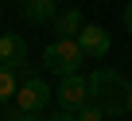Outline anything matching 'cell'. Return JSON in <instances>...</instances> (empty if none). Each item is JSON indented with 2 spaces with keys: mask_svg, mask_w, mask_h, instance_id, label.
<instances>
[{
  "mask_svg": "<svg viewBox=\"0 0 132 121\" xmlns=\"http://www.w3.org/2000/svg\"><path fill=\"white\" fill-rule=\"evenodd\" d=\"M86 82H89V102H93L105 117H120V113H124V94H128V82H124L117 70L97 67Z\"/></svg>",
  "mask_w": 132,
  "mask_h": 121,
  "instance_id": "cell-1",
  "label": "cell"
},
{
  "mask_svg": "<svg viewBox=\"0 0 132 121\" xmlns=\"http://www.w3.org/2000/svg\"><path fill=\"white\" fill-rule=\"evenodd\" d=\"M82 63H86V55H82L78 39H54V43H47V47H43V67H47L51 74H58V78L78 74V67H82Z\"/></svg>",
  "mask_w": 132,
  "mask_h": 121,
  "instance_id": "cell-2",
  "label": "cell"
},
{
  "mask_svg": "<svg viewBox=\"0 0 132 121\" xmlns=\"http://www.w3.org/2000/svg\"><path fill=\"white\" fill-rule=\"evenodd\" d=\"M51 98H54V90L43 78H23L16 86V109H23V113H43L51 105Z\"/></svg>",
  "mask_w": 132,
  "mask_h": 121,
  "instance_id": "cell-3",
  "label": "cell"
},
{
  "mask_svg": "<svg viewBox=\"0 0 132 121\" xmlns=\"http://www.w3.org/2000/svg\"><path fill=\"white\" fill-rule=\"evenodd\" d=\"M54 98H58L62 113H78V109L89 102V82H86V74H66V78L58 82Z\"/></svg>",
  "mask_w": 132,
  "mask_h": 121,
  "instance_id": "cell-4",
  "label": "cell"
},
{
  "mask_svg": "<svg viewBox=\"0 0 132 121\" xmlns=\"http://www.w3.org/2000/svg\"><path fill=\"white\" fill-rule=\"evenodd\" d=\"M74 39H78V47H82L86 59H105L109 47H113V39H109V31H105L101 24H82V31H78Z\"/></svg>",
  "mask_w": 132,
  "mask_h": 121,
  "instance_id": "cell-5",
  "label": "cell"
},
{
  "mask_svg": "<svg viewBox=\"0 0 132 121\" xmlns=\"http://www.w3.org/2000/svg\"><path fill=\"white\" fill-rule=\"evenodd\" d=\"M23 63H27V39H23V35H12V31H4V35H0V67L20 70Z\"/></svg>",
  "mask_w": 132,
  "mask_h": 121,
  "instance_id": "cell-6",
  "label": "cell"
},
{
  "mask_svg": "<svg viewBox=\"0 0 132 121\" xmlns=\"http://www.w3.org/2000/svg\"><path fill=\"white\" fill-rule=\"evenodd\" d=\"M23 20L27 24H51L58 16V0H23Z\"/></svg>",
  "mask_w": 132,
  "mask_h": 121,
  "instance_id": "cell-7",
  "label": "cell"
},
{
  "mask_svg": "<svg viewBox=\"0 0 132 121\" xmlns=\"http://www.w3.org/2000/svg\"><path fill=\"white\" fill-rule=\"evenodd\" d=\"M51 24H54L58 39H74V35L82 31V24H86V20H82V12H78V8H66V12H58Z\"/></svg>",
  "mask_w": 132,
  "mask_h": 121,
  "instance_id": "cell-8",
  "label": "cell"
},
{
  "mask_svg": "<svg viewBox=\"0 0 132 121\" xmlns=\"http://www.w3.org/2000/svg\"><path fill=\"white\" fill-rule=\"evenodd\" d=\"M16 70H8V67H0V109H4V102L8 98H16Z\"/></svg>",
  "mask_w": 132,
  "mask_h": 121,
  "instance_id": "cell-9",
  "label": "cell"
},
{
  "mask_svg": "<svg viewBox=\"0 0 132 121\" xmlns=\"http://www.w3.org/2000/svg\"><path fill=\"white\" fill-rule=\"evenodd\" d=\"M74 121H105V113H101V109H97L93 102H86V105H82V109L74 113Z\"/></svg>",
  "mask_w": 132,
  "mask_h": 121,
  "instance_id": "cell-10",
  "label": "cell"
},
{
  "mask_svg": "<svg viewBox=\"0 0 132 121\" xmlns=\"http://www.w3.org/2000/svg\"><path fill=\"white\" fill-rule=\"evenodd\" d=\"M4 121H43V117H39V113H23V109L8 105V109H4Z\"/></svg>",
  "mask_w": 132,
  "mask_h": 121,
  "instance_id": "cell-11",
  "label": "cell"
},
{
  "mask_svg": "<svg viewBox=\"0 0 132 121\" xmlns=\"http://www.w3.org/2000/svg\"><path fill=\"white\" fill-rule=\"evenodd\" d=\"M124 27H128V35H132V0L124 4Z\"/></svg>",
  "mask_w": 132,
  "mask_h": 121,
  "instance_id": "cell-12",
  "label": "cell"
},
{
  "mask_svg": "<svg viewBox=\"0 0 132 121\" xmlns=\"http://www.w3.org/2000/svg\"><path fill=\"white\" fill-rule=\"evenodd\" d=\"M124 113H132V86H128V94H124Z\"/></svg>",
  "mask_w": 132,
  "mask_h": 121,
  "instance_id": "cell-13",
  "label": "cell"
},
{
  "mask_svg": "<svg viewBox=\"0 0 132 121\" xmlns=\"http://www.w3.org/2000/svg\"><path fill=\"white\" fill-rule=\"evenodd\" d=\"M51 121H74V113H54Z\"/></svg>",
  "mask_w": 132,
  "mask_h": 121,
  "instance_id": "cell-14",
  "label": "cell"
}]
</instances>
